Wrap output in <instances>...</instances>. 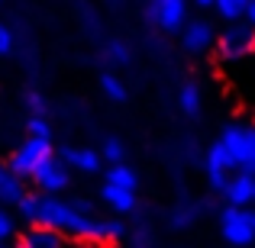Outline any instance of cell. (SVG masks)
I'll use <instances>...</instances> for the list:
<instances>
[{"mask_svg":"<svg viewBox=\"0 0 255 248\" xmlns=\"http://www.w3.org/2000/svg\"><path fill=\"white\" fill-rule=\"evenodd\" d=\"M220 145L233 162V171L255 174V123H230L220 132Z\"/></svg>","mask_w":255,"mask_h":248,"instance_id":"1","label":"cell"},{"mask_svg":"<svg viewBox=\"0 0 255 248\" xmlns=\"http://www.w3.org/2000/svg\"><path fill=\"white\" fill-rule=\"evenodd\" d=\"M213 49L220 52L223 62H243V58L255 55V29L246 19L226 23L223 32H217V45H213Z\"/></svg>","mask_w":255,"mask_h":248,"instance_id":"2","label":"cell"},{"mask_svg":"<svg viewBox=\"0 0 255 248\" xmlns=\"http://www.w3.org/2000/svg\"><path fill=\"white\" fill-rule=\"evenodd\" d=\"M220 236L226 239L230 245L246 248L255 242V229L249 226V210L246 206H230L226 203L220 210Z\"/></svg>","mask_w":255,"mask_h":248,"instance_id":"3","label":"cell"},{"mask_svg":"<svg viewBox=\"0 0 255 248\" xmlns=\"http://www.w3.org/2000/svg\"><path fill=\"white\" fill-rule=\"evenodd\" d=\"M49 155H55V152H52V142H45V139H26L19 149H13L6 167H10L16 177L26 180V177H32V171H36Z\"/></svg>","mask_w":255,"mask_h":248,"instance_id":"4","label":"cell"},{"mask_svg":"<svg viewBox=\"0 0 255 248\" xmlns=\"http://www.w3.org/2000/svg\"><path fill=\"white\" fill-rule=\"evenodd\" d=\"M32 184H36V190L39 193H62V190H68V184H71V167L62 162L58 155H49L42 165L32 171Z\"/></svg>","mask_w":255,"mask_h":248,"instance_id":"5","label":"cell"},{"mask_svg":"<svg viewBox=\"0 0 255 248\" xmlns=\"http://www.w3.org/2000/svg\"><path fill=\"white\" fill-rule=\"evenodd\" d=\"M181 45L191 55H207V52L217 45V29H213L210 19H187L184 29H181Z\"/></svg>","mask_w":255,"mask_h":248,"instance_id":"6","label":"cell"},{"mask_svg":"<svg viewBox=\"0 0 255 248\" xmlns=\"http://www.w3.org/2000/svg\"><path fill=\"white\" fill-rule=\"evenodd\" d=\"M149 13L162 32H181L187 23V0H152Z\"/></svg>","mask_w":255,"mask_h":248,"instance_id":"7","label":"cell"},{"mask_svg":"<svg viewBox=\"0 0 255 248\" xmlns=\"http://www.w3.org/2000/svg\"><path fill=\"white\" fill-rule=\"evenodd\" d=\"M204 174H207V184H210L217 193H220V187L226 184V177H230V174H236V171H233L230 155H226V149L220 145V139L210 145V149H207V155H204Z\"/></svg>","mask_w":255,"mask_h":248,"instance_id":"8","label":"cell"},{"mask_svg":"<svg viewBox=\"0 0 255 248\" xmlns=\"http://www.w3.org/2000/svg\"><path fill=\"white\" fill-rule=\"evenodd\" d=\"M252 180H255V174H243V171L230 174L226 184L220 187L223 203H230V206H249L252 203Z\"/></svg>","mask_w":255,"mask_h":248,"instance_id":"9","label":"cell"},{"mask_svg":"<svg viewBox=\"0 0 255 248\" xmlns=\"http://www.w3.org/2000/svg\"><path fill=\"white\" fill-rule=\"evenodd\" d=\"M19 248H68V239L62 232L49 229V226H29L23 236L16 239Z\"/></svg>","mask_w":255,"mask_h":248,"instance_id":"10","label":"cell"},{"mask_svg":"<svg viewBox=\"0 0 255 248\" xmlns=\"http://www.w3.org/2000/svg\"><path fill=\"white\" fill-rule=\"evenodd\" d=\"M100 203H104L107 210H113L117 216H129V213H136L139 200H136V190H123V187L104 184L100 187Z\"/></svg>","mask_w":255,"mask_h":248,"instance_id":"11","label":"cell"},{"mask_svg":"<svg viewBox=\"0 0 255 248\" xmlns=\"http://www.w3.org/2000/svg\"><path fill=\"white\" fill-rule=\"evenodd\" d=\"M58 158H62L71 171H81V174H97L100 165H104L100 152H94V149H71V145H65V149L58 152Z\"/></svg>","mask_w":255,"mask_h":248,"instance_id":"12","label":"cell"},{"mask_svg":"<svg viewBox=\"0 0 255 248\" xmlns=\"http://www.w3.org/2000/svg\"><path fill=\"white\" fill-rule=\"evenodd\" d=\"M210 210H213L210 200H200V203H178L168 213V226L171 229H191V226L197 223V216H204V213H210Z\"/></svg>","mask_w":255,"mask_h":248,"instance_id":"13","label":"cell"},{"mask_svg":"<svg viewBox=\"0 0 255 248\" xmlns=\"http://www.w3.org/2000/svg\"><path fill=\"white\" fill-rule=\"evenodd\" d=\"M23 193H26L23 177H16L6 165H0V206H16Z\"/></svg>","mask_w":255,"mask_h":248,"instance_id":"14","label":"cell"},{"mask_svg":"<svg viewBox=\"0 0 255 248\" xmlns=\"http://www.w3.org/2000/svg\"><path fill=\"white\" fill-rule=\"evenodd\" d=\"M107 184L123 187V190H136V187H139V174H136V167H129L126 162H120V165L107 167Z\"/></svg>","mask_w":255,"mask_h":248,"instance_id":"15","label":"cell"},{"mask_svg":"<svg viewBox=\"0 0 255 248\" xmlns=\"http://www.w3.org/2000/svg\"><path fill=\"white\" fill-rule=\"evenodd\" d=\"M249 3H252V0H213V10H217L226 23H236V19L246 16Z\"/></svg>","mask_w":255,"mask_h":248,"instance_id":"16","label":"cell"},{"mask_svg":"<svg viewBox=\"0 0 255 248\" xmlns=\"http://www.w3.org/2000/svg\"><path fill=\"white\" fill-rule=\"evenodd\" d=\"M178 106H181V113H187V116H197V113H200V87L194 81H187L184 87H181Z\"/></svg>","mask_w":255,"mask_h":248,"instance_id":"17","label":"cell"},{"mask_svg":"<svg viewBox=\"0 0 255 248\" xmlns=\"http://www.w3.org/2000/svg\"><path fill=\"white\" fill-rule=\"evenodd\" d=\"M39 197L42 193H32V190H26L23 197H19V203H16V210H19V219L23 223H29V226H36V210H39Z\"/></svg>","mask_w":255,"mask_h":248,"instance_id":"18","label":"cell"},{"mask_svg":"<svg viewBox=\"0 0 255 248\" xmlns=\"http://www.w3.org/2000/svg\"><path fill=\"white\" fill-rule=\"evenodd\" d=\"M104 58L110 65H126L132 58V52H129V45H126L123 39H110V42L104 45Z\"/></svg>","mask_w":255,"mask_h":248,"instance_id":"19","label":"cell"},{"mask_svg":"<svg viewBox=\"0 0 255 248\" xmlns=\"http://www.w3.org/2000/svg\"><path fill=\"white\" fill-rule=\"evenodd\" d=\"M100 90H104L113 103H123V100H126V84L120 81L117 75H110V71H107V75H100Z\"/></svg>","mask_w":255,"mask_h":248,"instance_id":"20","label":"cell"},{"mask_svg":"<svg viewBox=\"0 0 255 248\" xmlns=\"http://www.w3.org/2000/svg\"><path fill=\"white\" fill-rule=\"evenodd\" d=\"M100 158H104V162H110V165H120L126 158V145L120 142L117 136L104 139V145H100Z\"/></svg>","mask_w":255,"mask_h":248,"instance_id":"21","label":"cell"},{"mask_svg":"<svg viewBox=\"0 0 255 248\" xmlns=\"http://www.w3.org/2000/svg\"><path fill=\"white\" fill-rule=\"evenodd\" d=\"M26 132H29V139H45V142H52V123L45 116H29L26 119Z\"/></svg>","mask_w":255,"mask_h":248,"instance_id":"22","label":"cell"},{"mask_svg":"<svg viewBox=\"0 0 255 248\" xmlns=\"http://www.w3.org/2000/svg\"><path fill=\"white\" fill-rule=\"evenodd\" d=\"M26 106H29V116H49V100L39 90H26Z\"/></svg>","mask_w":255,"mask_h":248,"instance_id":"23","label":"cell"},{"mask_svg":"<svg viewBox=\"0 0 255 248\" xmlns=\"http://www.w3.org/2000/svg\"><path fill=\"white\" fill-rule=\"evenodd\" d=\"M13 236H16V219H13V213L6 206H0V242H6Z\"/></svg>","mask_w":255,"mask_h":248,"instance_id":"24","label":"cell"},{"mask_svg":"<svg viewBox=\"0 0 255 248\" xmlns=\"http://www.w3.org/2000/svg\"><path fill=\"white\" fill-rule=\"evenodd\" d=\"M68 203H71V210L81 213V216H97V206H94V200H87V197H71Z\"/></svg>","mask_w":255,"mask_h":248,"instance_id":"25","label":"cell"},{"mask_svg":"<svg viewBox=\"0 0 255 248\" xmlns=\"http://www.w3.org/2000/svg\"><path fill=\"white\" fill-rule=\"evenodd\" d=\"M16 49V36H13L10 26H0V55H10Z\"/></svg>","mask_w":255,"mask_h":248,"instance_id":"26","label":"cell"},{"mask_svg":"<svg viewBox=\"0 0 255 248\" xmlns=\"http://www.w3.org/2000/svg\"><path fill=\"white\" fill-rule=\"evenodd\" d=\"M129 248H152V239L145 236V232H136V236H132V242H129Z\"/></svg>","mask_w":255,"mask_h":248,"instance_id":"27","label":"cell"},{"mask_svg":"<svg viewBox=\"0 0 255 248\" xmlns=\"http://www.w3.org/2000/svg\"><path fill=\"white\" fill-rule=\"evenodd\" d=\"M243 19H246V23H249L252 29H255V0L249 3V10H246V16H243Z\"/></svg>","mask_w":255,"mask_h":248,"instance_id":"28","label":"cell"},{"mask_svg":"<svg viewBox=\"0 0 255 248\" xmlns=\"http://www.w3.org/2000/svg\"><path fill=\"white\" fill-rule=\"evenodd\" d=\"M187 3H194V6H200V10H207V6H213V0H187Z\"/></svg>","mask_w":255,"mask_h":248,"instance_id":"29","label":"cell"},{"mask_svg":"<svg viewBox=\"0 0 255 248\" xmlns=\"http://www.w3.org/2000/svg\"><path fill=\"white\" fill-rule=\"evenodd\" d=\"M78 248H107V245H91V242H81Z\"/></svg>","mask_w":255,"mask_h":248,"instance_id":"30","label":"cell"},{"mask_svg":"<svg viewBox=\"0 0 255 248\" xmlns=\"http://www.w3.org/2000/svg\"><path fill=\"white\" fill-rule=\"evenodd\" d=\"M249 226L255 229V210H249Z\"/></svg>","mask_w":255,"mask_h":248,"instance_id":"31","label":"cell"},{"mask_svg":"<svg viewBox=\"0 0 255 248\" xmlns=\"http://www.w3.org/2000/svg\"><path fill=\"white\" fill-rule=\"evenodd\" d=\"M252 203H255V180H252Z\"/></svg>","mask_w":255,"mask_h":248,"instance_id":"32","label":"cell"},{"mask_svg":"<svg viewBox=\"0 0 255 248\" xmlns=\"http://www.w3.org/2000/svg\"><path fill=\"white\" fill-rule=\"evenodd\" d=\"M0 248H3V242H0Z\"/></svg>","mask_w":255,"mask_h":248,"instance_id":"33","label":"cell"},{"mask_svg":"<svg viewBox=\"0 0 255 248\" xmlns=\"http://www.w3.org/2000/svg\"><path fill=\"white\" fill-rule=\"evenodd\" d=\"M13 248H19V245H13Z\"/></svg>","mask_w":255,"mask_h":248,"instance_id":"34","label":"cell"}]
</instances>
